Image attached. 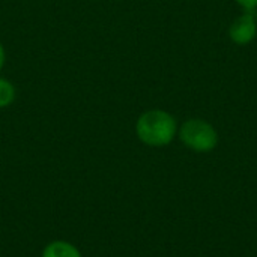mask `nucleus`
<instances>
[{
	"label": "nucleus",
	"mask_w": 257,
	"mask_h": 257,
	"mask_svg": "<svg viewBox=\"0 0 257 257\" xmlns=\"http://www.w3.org/2000/svg\"><path fill=\"white\" fill-rule=\"evenodd\" d=\"M176 131V119L164 110L145 111L136 123V133L140 142L154 148L172 143Z\"/></svg>",
	"instance_id": "f257e3e1"
},
{
	"label": "nucleus",
	"mask_w": 257,
	"mask_h": 257,
	"mask_svg": "<svg viewBox=\"0 0 257 257\" xmlns=\"http://www.w3.org/2000/svg\"><path fill=\"white\" fill-rule=\"evenodd\" d=\"M181 142L196 152H211L218 143L215 128L203 119H190L179 130Z\"/></svg>",
	"instance_id": "f03ea898"
},
{
	"label": "nucleus",
	"mask_w": 257,
	"mask_h": 257,
	"mask_svg": "<svg viewBox=\"0 0 257 257\" xmlns=\"http://www.w3.org/2000/svg\"><path fill=\"white\" fill-rule=\"evenodd\" d=\"M257 35V20L254 11H245L241 17H238L230 29L229 36L232 42L236 45H247L250 44Z\"/></svg>",
	"instance_id": "7ed1b4c3"
},
{
	"label": "nucleus",
	"mask_w": 257,
	"mask_h": 257,
	"mask_svg": "<svg viewBox=\"0 0 257 257\" xmlns=\"http://www.w3.org/2000/svg\"><path fill=\"white\" fill-rule=\"evenodd\" d=\"M42 257H81L80 251L66 241H54L44 248Z\"/></svg>",
	"instance_id": "20e7f679"
},
{
	"label": "nucleus",
	"mask_w": 257,
	"mask_h": 257,
	"mask_svg": "<svg viewBox=\"0 0 257 257\" xmlns=\"http://www.w3.org/2000/svg\"><path fill=\"white\" fill-rule=\"evenodd\" d=\"M15 99V87L14 84L0 77V108L8 107L9 104H12Z\"/></svg>",
	"instance_id": "39448f33"
},
{
	"label": "nucleus",
	"mask_w": 257,
	"mask_h": 257,
	"mask_svg": "<svg viewBox=\"0 0 257 257\" xmlns=\"http://www.w3.org/2000/svg\"><path fill=\"white\" fill-rule=\"evenodd\" d=\"M236 3L245 11H254L257 8V0H236Z\"/></svg>",
	"instance_id": "423d86ee"
},
{
	"label": "nucleus",
	"mask_w": 257,
	"mask_h": 257,
	"mask_svg": "<svg viewBox=\"0 0 257 257\" xmlns=\"http://www.w3.org/2000/svg\"><path fill=\"white\" fill-rule=\"evenodd\" d=\"M5 59H6L5 48H3V45L0 44V71H2V68H3V65H5Z\"/></svg>",
	"instance_id": "0eeeda50"
},
{
	"label": "nucleus",
	"mask_w": 257,
	"mask_h": 257,
	"mask_svg": "<svg viewBox=\"0 0 257 257\" xmlns=\"http://www.w3.org/2000/svg\"><path fill=\"white\" fill-rule=\"evenodd\" d=\"M256 20H257V14H256Z\"/></svg>",
	"instance_id": "6e6552de"
}]
</instances>
